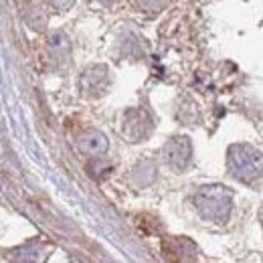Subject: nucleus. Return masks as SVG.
<instances>
[{
    "mask_svg": "<svg viewBox=\"0 0 263 263\" xmlns=\"http://www.w3.org/2000/svg\"><path fill=\"white\" fill-rule=\"evenodd\" d=\"M227 164L231 174L243 182H253L263 176V154L251 144H233Z\"/></svg>",
    "mask_w": 263,
    "mask_h": 263,
    "instance_id": "nucleus-1",
    "label": "nucleus"
},
{
    "mask_svg": "<svg viewBox=\"0 0 263 263\" xmlns=\"http://www.w3.org/2000/svg\"><path fill=\"white\" fill-rule=\"evenodd\" d=\"M197 211L209 221L221 223L229 219L231 209H233V195L225 186L213 184V186H202L193 198Z\"/></svg>",
    "mask_w": 263,
    "mask_h": 263,
    "instance_id": "nucleus-2",
    "label": "nucleus"
},
{
    "mask_svg": "<svg viewBox=\"0 0 263 263\" xmlns=\"http://www.w3.org/2000/svg\"><path fill=\"white\" fill-rule=\"evenodd\" d=\"M191 158H193V146H191V140L184 138V136L172 138L164 146L166 164L176 172H182L186 166L191 164Z\"/></svg>",
    "mask_w": 263,
    "mask_h": 263,
    "instance_id": "nucleus-3",
    "label": "nucleus"
},
{
    "mask_svg": "<svg viewBox=\"0 0 263 263\" xmlns=\"http://www.w3.org/2000/svg\"><path fill=\"white\" fill-rule=\"evenodd\" d=\"M152 130V120L144 109H132L126 114V122H124V136L130 142H140L142 138H146Z\"/></svg>",
    "mask_w": 263,
    "mask_h": 263,
    "instance_id": "nucleus-4",
    "label": "nucleus"
},
{
    "mask_svg": "<svg viewBox=\"0 0 263 263\" xmlns=\"http://www.w3.org/2000/svg\"><path fill=\"white\" fill-rule=\"evenodd\" d=\"M109 83V77H107V69L105 67H91L83 73V79H81V87L85 93H91V96H99L105 91Z\"/></svg>",
    "mask_w": 263,
    "mask_h": 263,
    "instance_id": "nucleus-5",
    "label": "nucleus"
},
{
    "mask_svg": "<svg viewBox=\"0 0 263 263\" xmlns=\"http://www.w3.org/2000/svg\"><path fill=\"white\" fill-rule=\"evenodd\" d=\"M77 146L81 152H85L89 156H101L107 152V138L99 130H87L79 136Z\"/></svg>",
    "mask_w": 263,
    "mask_h": 263,
    "instance_id": "nucleus-6",
    "label": "nucleus"
},
{
    "mask_svg": "<svg viewBox=\"0 0 263 263\" xmlns=\"http://www.w3.org/2000/svg\"><path fill=\"white\" fill-rule=\"evenodd\" d=\"M154 178H156V164H154V162L146 160V162H140V164L136 166V170H134V180H136L140 186L150 184Z\"/></svg>",
    "mask_w": 263,
    "mask_h": 263,
    "instance_id": "nucleus-7",
    "label": "nucleus"
},
{
    "mask_svg": "<svg viewBox=\"0 0 263 263\" xmlns=\"http://www.w3.org/2000/svg\"><path fill=\"white\" fill-rule=\"evenodd\" d=\"M138 2H140V6H142V8L158 10V8H162V6H164L166 0H138Z\"/></svg>",
    "mask_w": 263,
    "mask_h": 263,
    "instance_id": "nucleus-8",
    "label": "nucleus"
},
{
    "mask_svg": "<svg viewBox=\"0 0 263 263\" xmlns=\"http://www.w3.org/2000/svg\"><path fill=\"white\" fill-rule=\"evenodd\" d=\"M55 8H59V10H67L71 4H73V0H49Z\"/></svg>",
    "mask_w": 263,
    "mask_h": 263,
    "instance_id": "nucleus-9",
    "label": "nucleus"
}]
</instances>
